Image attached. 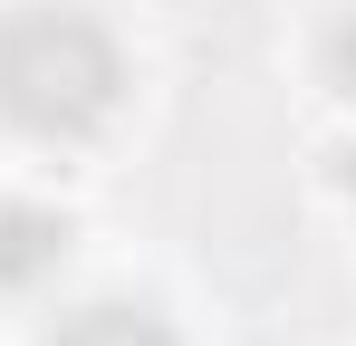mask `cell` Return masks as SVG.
I'll return each mask as SVG.
<instances>
[{
	"label": "cell",
	"mask_w": 356,
	"mask_h": 346,
	"mask_svg": "<svg viewBox=\"0 0 356 346\" xmlns=\"http://www.w3.org/2000/svg\"><path fill=\"white\" fill-rule=\"evenodd\" d=\"M327 87H337V97H356V10L327 29Z\"/></svg>",
	"instance_id": "cell-4"
},
{
	"label": "cell",
	"mask_w": 356,
	"mask_h": 346,
	"mask_svg": "<svg viewBox=\"0 0 356 346\" xmlns=\"http://www.w3.org/2000/svg\"><path fill=\"white\" fill-rule=\"evenodd\" d=\"M347 192H356V154H347Z\"/></svg>",
	"instance_id": "cell-5"
},
{
	"label": "cell",
	"mask_w": 356,
	"mask_h": 346,
	"mask_svg": "<svg viewBox=\"0 0 356 346\" xmlns=\"http://www.w3.org/2000/svg\"><path fill=\"white\" fill-rule=\"evenodd\" d=\"M49 346H174V327L154 308H125V298H97V308H67Z\"/></svg>",
	"instance_id": "cell-3"
},
{
	"label": "cell",
	"mask_w": 356,
	"mask_h": 346,
	"mask_svg": "<svg viewBox=\"0 0 356 346\" xmlns=\"http://www.w3.org/2000/svg\"><path fill=\"white\" fill-rule=\"evenodd\" d=\"M125 97V49L87 19V10H10L0 19V115L39 145H77L97 135Z\"/></svg>",
	"instance_id": "cell-1"
},
{
	"label": "cell",
	"mask_w": 356,
	"mask_h": 346,
	"mask_svg": "<svg viewBox=\"0 0 356 346\" xmlns=\"http://www.w3.org/2000/svg\"><path fill=\"white\" fill-rule=\"evenodd\" d=\"M58 260H67V212H49V202L0 212V288H39Z\"/></svg>",
	"instance_id": "cell-2"
}]
</instances>
